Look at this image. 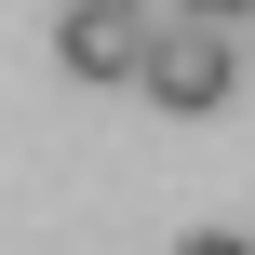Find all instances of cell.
Instances as JSON below:
<instances>
[{
  "mask_svg": "<svg viewBox=\"0 0 255 255\" xmlns=\"http://www.w3.org/2000/svg\"><path fill=\"white\" fill-rule=\"evenodd\" d=\"M148 27L161 13H134V0H67L54 13V54H67V81H134L148 67Z\"/></svg>",
  "mask_w": 255,
  "mask_h": 255,
  "instance_id": "2",
  "label": "cell"
},
{
  "mask_svg": "<svg viewBox=\"0 0 255 255\" xmlns=\"http://www.w3.org/2000/svg\"><path fill=\"white\" fill-rule=\"evenodd\" d=\"M134 81H148L175 121L229 108V81H242V54H229V13H188V0H175V13L148 27V67H134Z\"/></svg>",
  "mask_w": 255,
  "mask_h": 255,
  "instance_id": "1",
  "label": "cell"
},
{
  "mask_svg": "<svg viewBox=\"0 0 255 255\" xmlns=\"http://www.w3.org/2000/svg\"><path fill=\"white\" fill-rule=\"evenodd\" d=\"M188 13H255V0H188Z\"/></svg>",
  "mask_w": 255,
  "mask_h": 255,
  "instance_id": "4",
  "label": "cell"
},
{
  "mask_svg": "<svg viewBox=\"0 0 255 255\" xmlns=\"http://www.w3.org/2000/svg\"><path fill=\"white\" fill-rule=\"evenodd\" d=\"M188 255H255V242H242V229H202V242H188Z\"/></svg>",
  "mask_w": 255,
  "mask_h": 255,
  "instance_id": "3",
  "label": "cell"
}]
</instances>
